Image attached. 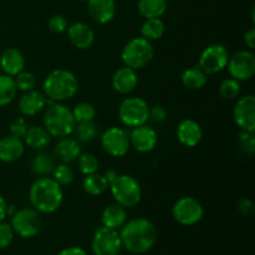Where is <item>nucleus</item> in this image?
Wrapping results in <instances>:
<instances>
[{"label": "nucleus", "instance_id": "7c9ffc66", "mask_svg": "<svg viewBox=\"0 0 255 255\" xmlns=\"http://www.w3.org/2000/svg\"><path fill=\"white\" fill-rule=\"evenodd\" d=\"M54 161L50 157V154L40 152V153L35 154L31 162V169L35 174L39 176H49L52 171H54Z\"/></svg>", "mask_w": 255, "mask_h": 255}, {"label": "nucleus", "instance_id": "cd10ccee", "mask_svg": "<svg viewBox=\"0 0 255 255\" xmlns=\"http://www.w3.org/2000/svg\"><path fill=\"white\" fill-rule=\"evenodd\" d=\"M207 76L208 75L197 65V66H192L187 69L186 71L182 74V84L184 87L189 90H199L207 84Z\"/></svg>", "mask_w": 255, "mask_h": 255}, {"label": "nucleus", "instance_id": "c9c22d12", "mask_svg": "<svg viewBox=\"0 0 255 255\" xmlns=\"http://www.w3.org/2000/svg\"><path fill=\"white\" fill-rule=\"evenodd\" d=\"M54 179L60 184V186H69L72 183L75 178L74 171L67 166L66 163L59 164L54 168Z\"/></svg>", "mask_w": 255, "mask_h": 255}, {"label": "nucleus", "instance_id": "423d86ee", "mask_svg": "<svg viewBox=\"0 0 255 255\" xmlns=\"http://www.w3.org/2000/svg\"><path fill=\"white\" fill-rule=\"evenodd\" d=\"M154 56L153 45L144 37H134L129 40L124 46L121 52V59L125 66L133 70L143 69Z\"/></svg>", "mask_w": 255, "mask_h": 255}, {"label": "nucleus", "instance_id": "a878e982", "mask_svg": "<svg viewBox=\"0 0 255 255\" xmlns=\"http://www.w3.org/2000/svg\"><path fill=\"white\" fill-rule=\"evenodd\" d=\"M168 0H138L137 7L139 14L146 19L161 17L166 12Z\"/></svg>", "mask_w": 255, "mask_h": 255}, {"label": "nucleus", "instance_id": "dca6fc26", "mask_svg": "<svg viewBox=\"0 0 255 255\" xmlns=\"http://www.w3.org/2000/svg\"><path fill=\"white\" fill-rule=\"evenodd\" d=\"M176 136L183 146L196 147L202 141L203 131L198 122L191 119H186L179 122L177 126Z\"/></svg>", "mask_w": 255, "mask_h": 255}, {"label": "nucleus", "instance_id": "f3484780", "mask_svg": "<svg viewBox=\"0 0 255 255\" xmlns=\"http://www.w3.org/2000/svg\"><path fill=\"white\" fill-rule=\"evenodd\" d=\"M67 36L70 42L79 50H86L92 46L95 41V34L91 27L81 21L74 22L67 27Z\"/></svg>", "mask_w": 255, "mask_h": 255}, {"label": "nucleus", "instance_id": "c756f323", "mask_svg": "<svg viewBox=\"0 0 255 255\" xmlns=\"http://www.w3.org/2000/svg\"><path fill=\"white\" fill-rule=\"evenodd\" d=\"M164 24L159 17H151L146 19V21L142 24L141 34L142 37L147 40H159L164 34Z\"/></svg>", "mask_w": 255, "mask_h": 255}, {"label": "nucleus", "instance_id": "4468645a", "mask_svg": "<svg viewBox=\"0 0 255 255\" xmlns=\"http://www.w3.org/2000/svg\"><path fill=\"white\" fill-rule=\"evenodd\" d=\"M236 124L242 131H255V96L249 94L237 101L233 110Z\"/></svg>", "mask_w": 255, "mask_h": 255}, {"label": "nucleus", "instance_id": "473e14b6", "mask_svg": "<svg viewBox=\"0 0 255 255\" xmlns=\"http://www.w3.org/2000/svg\"><path fill=\"white\" fill-rule=\"evenodd\" d=\"M241 81L233 79H226L219 86V95L224 100H236L241 94Z\"/></svg>", "mask_w": 255, "mask_h": 255}, {"label": "nucleus", "instance_id": "4c0bfd02", "mask_svg": "<svg viewBox=\"0 0 255 255\" xmlns=\"http://www.w3.org/2000/svg\"><path fill=\"white\" fill-rule=\"evenodd\" d=\"M238 144L244 153L253 154L255 151V137L254 132L241 131L238 138Z\"/></svg>", "mask_w": 255, "mask_h": 255}, {"label": "nucleus", "instance_id": "f8f14e48", "mask_svg": "<svg viewBox=\"0 0 255 255\" xmlns=\"http://www.w3.org/2000/svg\"><path fill=\"white\" fill-rule=\"evenodd\" d=\"M228 72L238 81L251 80L255 74V56L251 50H241L229 56Z\"/></svg>", "mask_w": 255, "mask_h": 255}, {"label": "nucleus", "instance_id": "7ed1b4c3", "mask_svg": "<svg viewBox=\"0 0 255 255\" xmlns=\"http://www.w3.org/2000/svg\"><path fill=\"white\" fill-rule=\"evenodd\" d=\"M42 89L44 95L50 101H65L76 95L79 90V80L71 71L57 69L47 75Z\"/></svg>", "mask_w": 255, "mask_h": 255}, {"label": "nucleus", "instance_id": "2eb2a0df", "mask_svg": "<svg viewBox=\"0 0 255 255\" xmlns=\"http://www.w3.org/2000/svg\"><path fill=\"white\" fill-rule=\"evenodd\" d=\"M157 142H158L157 132L152 127L146 126V124L133 127L131 134H129L131 146L141 153L153 151L157 146Z\"/></svg>", "mask_w": 255, "mask_h": 255}, {"label": "nucleus", "instance_id": "5701e85b", "mask_svg": "<svg viewBox=\"0 0 255 255\" xmlns=\"http://www.w3.org/2000/svg\"><path fill=\"white\" fill-rule=\"evenodd\" d=\"M101 221L104 227L111 229H120L127 222V212L126 208L120 204H110L102 212Z\"/></svg>", "mask_w": 255, "mask_h": 255}, {"label": "nucleus", "instance_id": "9b49d317", "mask_svg": "<svg viewBox=\"0 0 255 255\" xmlns=\"http://www.w3.org/2000/svg\"><path fill=\"white\" fill-rule=\"evenodd\" d=\"M229 60V52L222 44H212L202 51L199 56L198 66L207 75L218 74L227 67Z\"/></svg>", "mask_w": 255, "mask_h": 255}, {"label": "nucleus", "instance_id": "9d476101", "mask_svg": "<svg viewBox=\"0 0 255 255\" xmlns=\"http://www.w3.org/2000/svg\"><path fill=\"white\" fill-rule=\"evenodd\" d=\"M91 248L94 255H119L122 249L120 233L116 229L102 226L92 237Z\"/></svg>", "mask_w": 255, "mask_h": 255}, {"label": "nucleus", "instance_id": "20e7f679", "mask_svg": "<svg viewBox=\"0 0 255 255\" xmlns=\"http://www.w3.org/2000/svg\"><path fill=\"white\" fill-rule=\"evenodd\" d=\"M44 126L50 136L62 138L70 136L75 131L76 122L69 107L52 102L44 114Z\"/></svg>", "mask_w": 255, "mask_h": 255}, {"label": "nucleus", "instance_id": "393cba45", "mask_svg": "<svg viewBox=\"0 0 255 255\" xmlns=\"http://www.w3.org/2000/svg\"><path fill=\"white\" fill-rule=\"evenodd\" d=\"M50 139H51V136H50L49 132L44 127L39 126L27 127V131L24 136L25 144L34 149H40L46 147L50 143Z\"/></svg>", "mask_w": 255, "mask_h": 255}, {"label": "nucleus", "instance_id": "1a4fd4ad", "mask_svg": "<svg viewBox=\"0 0 255 255\" xmlns=\"http://www.w3.org/2000/svg\"><path fill=\"white\" fill-rule=\"evenodd\" d=\"M174 221L181 226H196L203 219L204 209L202 204L193 197H182L172 208Z\"/></svg>", "mask_w": 255, "mask_h": 255}, {"label": "nucleus", "instance_id": "f257e3e1", "mask_svg": "<svg viewBox=\"0 0 255 255\" xmlns=\"http://www.w3.org/2000/svg\"><path fill=\"white\" fill-rule=\"evenodd\" d=\"M122 247L134 254L151 251L157 242V228L149 219L136 218L126 222L120 232Z\"/></svg>", "mask_w": 255, "mask_h": 255}, {"label": "nucleus", "instance_id": "39448f33", "mask_svg": "<svg viewBox=\"0 0 255 255\" xmlns=\"http://www.w3.org/2000/svg\"><path fill=\"white\" fill-rule=\"evenodd\" d=\"M109 188L116 203L125 208H132L141 201V186L138 181L129 174H117L109 183Z\"/></svg>", "mask_w": 255, "mask_h": 255}, {"label": "nucleus", "instance_id": "4be33fe9", "mask_svg": "<svg viewBox=\"0 0 255 255\" xmlns=\"http://www.w3.org/2000/svg\"><path fill=\"white\" fill-rule=\"evenodd\" d=\"M46 102L47 99L42 92L31 90L20 97L19 110L24 116H35L44 110Z\"/></svg>", "mask_w": 255, "mask_h": 255}, {"label": "nucleus", "instance_id": "c85d7f7f", "mask_svg": "<svg viewBox=\"0 0 255 255\" xmlns=\"http://www.w3.org/2000/svg\"><path fill=\"white\" fill-rule=\"evenodd\" d=\"M17 87L15 79L9 75H0V107L7 106L16 97Z\"/></svg>", "mask_w": 255, "mask_h": 255}, {"label": "nucleus", "instance_id": "e433bc0d", "mask_svg": "<svg viewBox=\"0 0 255 255\" xmlns=\"http://www.w3.org/2000/svg\"><path fill=\"white\" fill-rule=\"evenodd\" d=\"M75 129H76L77 138L82 142H90L97 136V127L94 121L77 124V127H75Z\"/></svg>", "mask_w": 255, "mask_h": 255}, {"label": "nucleus", "instance_id": "6e6552de", "mask_svg": "<svg viewBox=\"0 0 255 255\" xmlns=\"http://www.w3.org/2000/svg\"><path fill=\"white\" fill-rule=\"evenodd\" d=\"M11 227L14 233L21 238H32L42 228L41 213L34 208H22L11 217Z\"/></svg>", "mask_w": 255, "mask_h": 255}, {"label": "nucleus", "instance_id": "6ab92c4d", "mask_svg": "<svg viewBox=\"0 0 255 255\" xmlns=\"http://www.w3.org/2000/svg\"><path fill=\"white\" fill-rule=\"evenodd\" d=\"M138 84V76L136 70L131 67H120L112 76V87L121 95H128L136 89Z\"/></svg>", "mask_w": 255, "mask_h": 255}, {"label": "nucleus", "instance_id": "58836bf2", "mask_svg": "<svg viewBox=\"0 0 255 255\" xmlns=\"http://www.w3.org/2000/svg\"><path fill=\"white\" fill-rule=\"evenodd\" d=\"M14 229L11 224L0 222V249H6L14 241Z\"/></svg>", "mask_w": 255, "mask_h": 255}, {"label": "nucleus", "instance_id": "f704fd0d", "mask_svg": "<svg viewBox=\"0 0 255 255\" xmlns=\"http://www.w3.org/2000/svg\"><path fill=\"white\" fill-rule=\"evenodd\" d=\"M14 79L17 90H20V91H31V90H34L35 86H36V76L30 71H24V70H22L20 74H17L16 76L14 77Z\"/></svg>", "mask_w": 255, "mask_h": 255}, {"label": "nucleus", "instance_id": "c03bdc74", "mask_svg": "<svg viewBox=\"0 0 255 255\" xmlns=\"http://www.w3.org/2000/svg\"><path fill=\"white\" fill-rule=\"evenodd\" d=\"M244 42L251 50L255 49V27H251L244 34Z\"/></svg>", "mask_w": 255, "mask_h": 255}, {"label": "nucleus", "instance_id": "de8ad7c7", "mask_svg": "<svg viewBox=\"0 0 255 255\" xmlns=\"http://www.w3.org/2000/svg\"><path fill=\"white\" fill-rule=\"evenodd\" d=\"M79 1H89V0H79Z\"/></svg>", "mask_w": 255, "mask_h": 255}, {"label": "nucleus", "instance_id": "a19ab883", "mask_svg": "<svg viewBox=\"0 0 255 255\" xmlns=\"http://www.w3.org/2000/svg\"><path fill=\"white\" fill-rule=\"evenodd\" d=\"M26 131H27V125L22 119L16 120V121L12 122V124L10 125V133H11V136L19 137V138H24Z\"/></svg>", "mask_w": 255, "mask_h": 255}, {"label": "nucleus", "instance_id": "79ce46f5", "mask_svg": "<svg viewBox=\"0 0 255 255\" xmlns=\"http://www.w3.org/2000/svg\"><path fill=\"white\" fill-rule=\"evenodd\" d=\"M149 119L154 122H163L167 119V111L161 105L149 107Z\"/></svg>", "mask_w": 255, "mask_h": 255}, {"label": "nucleus", "instance_id": "a18cd8bd", "mask_svg": "<svg viewBox=\"0 0 255 255\" xmlns=\"http://www.w3.org/2000/svg\"><path fill=\"white\" fill-rule=\"evenodd\" d=\"M57 255H87V253L80 247H70V248L62 249Z\"/></svg>", "mask_w": 255, "mask_h": 255}, {"label": "nucleus", "instance_id": "49530a36", "mask_svg": "<svg viewBox=\"0 0 255 255\" xmlns=\"http://www.w3.org/2000/svg\"><path fill=\"white\" fill-rule=\"evenodd\" d=\"M6 216H7V203L4 199V197L0 196V222L4 221Z\"/></svg>", "mask_w": 255, "mask_h": 255}, {"label": "nucleus", "instance_id": "2f4dec72", "mask_svg": "<svg viewBox=\"0 0 255 255\" xmlns=\"http://www.w3.org/2000/svg\"><path fill=\"white\" fill-rule=\"evenodd\" d=\"M72 111V116H74L75 122L76 124H82V122H91L94 121L96 117V110L89 102H81L77 104L74 107Z\"/></svg>", "mask_w": 255, "mask_h": 255}, {"label": "nucleus", "instance_id": "37998d69", "mask_svg": "<svg viewBox=\"0 0 255 255\" xmlns=\"http://www.w3.org/2000/svg\"><path fill=\"white\" fill-rule=\"evenodd\" d=\"M237 207H238V211L241 212L243 216H252V214H254L255 212V206L253 203V201H251L249 198H242L238 201V204H237Z\"/></svg>", "mask_w": 255, "mask_h": 255}, {"label": "nucleus", "instance_id": "f03ea898", "mask_svg": "<svg viewBox=\"0 0 255 255\" xmlns=\"http://www.w3.org/2000/svg\"><path fill=\"white\" fill-rule=\"evenodd\" d=\"M30 203L39 213L51 214L60 208L64 201L62 187L50 177H40L30 187Z\"/></svg>", "mask_w": 255, "mask_h": 255}, {"label": "nucleus", "instance_id": "bb28decb", "mask_svg": "<svg viewBox=\"0 0 255 255\" xmlns=\"http://www.w3.org/2000/svg\"><path fill=\"white\" fill-rule=\"evenodd\" d=\"M82 188L90 196H101L106 189L109 188V181L104 174H100L97 172L92 174H87L82 182Z\"/></svg>", "mask_w": 255, "mask_h": 255}, {"label": "nucleus", "instance_id": "a211bd4d", "mask_svg": "<svg viewBox=\"0 0 255 255\" xmlns=\"http://www.w3.org/2000/svg\"><path fill=\"white\" fill-rule=\"evenodd\" d=\"M87 10L97 24H109L116 15V2L115 0H89Z\"/></svg>", "mask_w": 255, "mask_h": 255}, {"label": "nucleus", "instance_id": "ea45409f", "mask_svg": "<svg viewBox=\"0 0 255 255\" xmlns=\"http://www.w3.org/2000/svg\"><path fill=\"white\" fill-rule=\"evenodd\" d=\"M47 27L54 34H61V32L66 31L69 24H67V20L62 15H52L49 21H47Z\"/></svg>", "mask_w": 255, "mask_h": 255}, {"label": "nucleus", "instance_id": "ddd939ff", "mask_svg": "<svg viewBox=\"0 0 255 255\" xmlns=\"http://www.w3.org/2000/svg\"><path fill=\"white\" fill-rule=\"evenodd\" d=\"M101 146L107 154L120 158L124 157L131 147L129 136L120 127H110L102 133Z\"/></svg>", "mask_w": 255, "mask_h": 255}, {"label": "nucleus", "instance_id": "412c9836", "mask_svg": "<svg viewBox=\"0 0 255 255\" xmlns=\"http://www.w3.org/2000/svg\"><path fill=\"white\" fill-rule=\"evenodd\" d=\"M25 67V57L15 47L6 49L0 55V69L4 71L5 75L15 77L17 74L24 70Z\"/></svg>", "mask_w": 255, "mask_h": 255}, {"label": "nucleus", "instance_id": "72a5a7b5", "mask_svg": "<svg viewBox=\"0 0 255 255\" xmlns=\"http://www.w3.org/2000/svg\"><path fill=\"white\" fill-rule=\"evenodd\" d=\"M77 164H79V169L81 171V173L85 176L95 173L99 169V161L94 154L89 153V152L80 153V156L77 157Z\"/></svg>", "mask_w": 255, "mask_h": 255}, {"label": "nucleus", "instance_id": "0eeeda50", "mask_svg": "<svg viewBox=\"0 0 255 255\" xmlns=\"http://www.w3.org/2000/svg\"><path fill=\"white\" fill-rule=\"evenodd\" d=\"M119 117L127 127L144 125L149 120V106L141 97H127L119 107Z\"/></svg>", "mask_w": 255, "mask_h": 255}, {"label": "nucleus", "instance_id": "b1692460", "mask_svg": "<svg viewBox=\"0 0 255 255\" xmlns=\"http://www.w3.org/2000/svg\"><path fill=\"white\" fill-rule=\"evenodd\" d=\"M55 152H56L57 157H59L64 163H69V162L77 159V157L81 153V147H80V143L76 139L70 138V137L67 136L60 138L56 147H55Z\"/></svg>", "mask_w": 255, "mask_h": 255}, {"label": "nucleus", "instance_id": "aec40b11", "mask_svg": "<svg viewBox=\"0 0 255 255\" xmlns=\"http://www.w3.org/2000/svg\"><path fill=\"white\" fill-rule=\"evenodd\" d=\"M25 152V143L21 138L15 136H6L0 138V161L11 163L22 157Z\"/></svg>", "mask_w": 255, "mask_h": 255}]
</instances>
